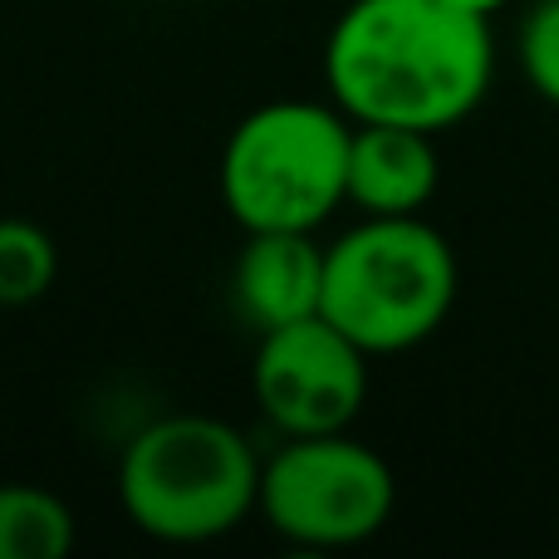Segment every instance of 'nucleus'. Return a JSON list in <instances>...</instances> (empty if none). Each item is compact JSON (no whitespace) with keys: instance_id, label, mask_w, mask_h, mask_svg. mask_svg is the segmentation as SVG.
Masks as SVG:
<instances>
[{"instance_id":"6","label":"nucleus","mask_w":559,"mask_h":559,"mask_svg":"<svg viewBox=\"0 0 559 559\" xmlns=\"http://www.w3.org/2000/svg\"><path fill=\"white\" fill-rule=\"evenodd\" d=\"M251 393L285 437L348 432L368 403V354L324 314L265 329L251 364Z\"/></svg>"},{"instance_id":"1","label":"nucleus","mask_w":559,"mask_h":559,"mask_svg":"<svg viewBox=\"0 0 559 559\" xmlns=\"http://www.w3.org/2000/svg\"><path fill=\"white\" fill-rule=\"evenodd\" d=\"M491 74V25L456 0H354L324 45V84L348 123L437 138L481 108Z\"/></svg>"},{"instance_id":"8","label":"nucleus","mask_w":559,"mask_h":559,"mask_svg":"<svg viewBox=\"0 0 559 559\" xmlns=\"http://www.w3.org/2000/svg\"><path fill=\"white\" fill-rule=\"evenodd\" d=\"M231 289L255 329H280L319 314L324 299V246L314 231H246Z\"/></svg>"},{"instance_id":"11","label":"nucleus","mask_w":559,"mask_h":559,"mask_svg":"<svg viewBox=\"0 0 559 559\" xmlns=\"http://www.w3.org/2000/svg\"><path fill=\"white\" fill-rule=\"evenodd\" d=\"M521 69L545 104L559 108V0H535L521 25Z\"/></svg>"},{"instance_id":"4","label":"nucleus","mask_w":559,"mask_h":559,"mask_svg":"<svg viewBox=\"0 0 559 559\" xmlns=\"http://www.w3.org/2000/svg\"><path fill=\"white\" fill-rule=\"evenodd\" d=\"M348 114L275 98L231 128L222 147V202L241 231H319L344 206Z\"/></svg>"},{"instance_id":"3","label":"nucleus","mask_w":559,"mask_h":559,"mask_svg":"<svg viewBox=\"0 0 559 559\" xmlns=\"http://www.w3.org/2000/svg\"><path fill=\"white\" fill-rule=\"evenodd\" d=\"M456 251L423 216H364L324 246L319 314L368 358L407 354L447 324L456 305Z\"/></svg>"},{"instance_id":"9","label":"nucleus","mask_w":559,"mask_h":559,"mask_svg":"<svg viewBox=\"0 0 559 559\" xmlns=\"http://www.w3.org/2000/svg\"><path fill=\"white\" fill-rule=\"evenodd\" d=\"M74 535V511L55 491L0 481V559H64Z\"/></svg>"},{"instance_id":"2","label":"nucleus","mask_w":559,"mask_h":559,"mask_svg":"<svg viewBox=\"0 0 559 559\" xmlns=\"http://www.w3.org/2000/svg\"><path fill=\"white\" fill-rule=\"evenodd\" d=\"M261 466L241 427L206 413H167L123 447L118 501L153 540L206 545L261 506Z\"/></svg>"},{"instance_id":"5","label":"nucleus","mask_w":559,"mask_h":559,"mask_svg":"<svg viewBox=\"0 0 559 559\" xmlns=\"http://www.w3.org/2000/svg\"><path fill=\"white\" fill-rule=\"evenodd\" d=\"M393 466L348 432L285 437L261 466L255 511L299 550H354L393 521Z\"/></svg>"},{"instance_id":"12","label":"nucleus","mask_w":559,"mask_h":559,"mask_svg":"<svg viewBox=\"0 0 559 559\" xmlns=\"http://www.w3.org/2000/svg\"><path fill=\"white\" fill-rule=\"evenodd\" d=\"M456 5H466V10H476V15H486V20H491L496 10H506V5H511V0H456Z\"/></svg>"},{"instance_id":"10","label":"nucleus","mask_w":559,"mask_h":559,"mask_svg":"<svg viewBox=\"0 0 559 559\" xmlns=\"http://www.w3.org/2000/svg\"><path fill=\"white\" fill-rule=\"evenodd\" d=\"M59 275V251L45 226L0 216V309L35 305Z\"/></svg>"},{"instance_id":"7","label":"nucleus","mask_w":559,"mask_h":559,"mask_svg":"<svg viewBox=\"0 0 559 559\" xmlns=\"http://www.w3.org/2000/svg\"><path fill=\"white\" fill-rule=\"evenodd\" d=\"M442 163L432 133L397 123H354L348 138V182L344 202L364 216H423L437 197Z\"/></svg>"}]
</instances>
